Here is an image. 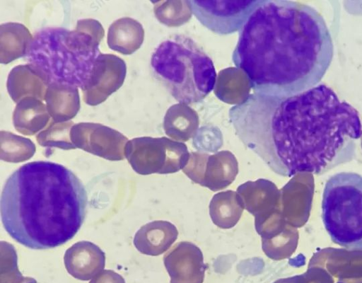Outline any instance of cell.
<instances>
[{"label": "cell", "instance_id": "obj_1", "mask_svg": "<svg viewBox=\"0 0 362 283\" xmlns=\"http://www.w3.org/2000/svg\"><path fill=\"white\" fill-rule=\"evenodd\" d=\"M228 117L243 143L289 177L349 162L362 136L358 111L325 84L283 98L253 92Z\"/></svg>", "mask_w": 362, "mask_h": 283}, {"label": "cell", "instance_id": "obj_2", "mask_svg": "<svg viewBox=\"0 0 362 283\" xmlns=\"http://www.w3.org/2000/svg\"><path fill=\"white\" fill-rule=\"evenodd\" d=\"M333 54L331 33L317 10L263 0L240 30L232 60L255 93L283 98L317 86Z\"/></svg>", "mask_w": 362, "mask_h": 283}, {"label": "cell", "instance_id": "obj_3", "mask_svg": "<svg viewBox=\"0 0 362 283\" xmlns=\"http://www.w3.org/2000/svg\"><path fill=\"white\" fill-rule=\"evenodd\" d=\"M88 196L79 178L63 165L27 163L6 180L1 218L8 235L35 250L54 248L72 239L81 227Z\"/></svg>", "mask_w": 362, "mask_h": 283}, {"label": "cell", "instance_id": "obj_4", "mask_svg": "<svg viewBox=\"0 0 362 283\" xmlns=\"http://www.w3.org/2000/svg\"><path fill=\"white\" fill-rule=\"evenodd\" d=\"M104 35L103 25L92 18L77 21L74 30L45 28L35 33L25 59L48 86L58 83L81 90L100 54Z\"/></svg>", "mask_w": 362, "mask_h": 283}, {"label": "cell", "instance_id": "obj_5", "mask_svg": "<svg viewBox=\"0 0 362 283\" xmlns=\"http://www.w3.org/2000/svg\"><path fill=\"white\" fill-rule=\"evenodd\" d=\"M151 66L179 103L202 102L214 89L216 71L211 57L192 38L175 35L153 51Z\"/></svg>", "mask_w": 362, "mask_h": 283}, {"label": "cell", "instance_id": "obj_6", "mask_svg": "<svg viewBox=\"0 0 362 283\" xmlns=\"http://www.w3.org/2000/svg\"><path fill=\"white\" fill-rule=\"evenodd\" d=\"M322 219L331 240L347 249H362V175L338 173L325 183Z\"/></svg>", "mask_w": 362, "mask_h": 283}, {"label": "cell", "instance_id": "obj_7", "mask_svg": "<svg viewBox=\"0 0 362 283\" xmlns=\"http://www.w3.org/2000/svg\"><path fill=\"white\" fill-rule=\"evenodd\" d=\"M183 142L165 137H141L129 140L124 155L132 169L140 175L168 174L182 170L189 158Z\"/></svg>", "mask_w": 362, "mask_h": 283}, {"label": "cell", "instance_id": "obj_8", "mask_svg": "<svg viewBox=\"0 0 362 283\" xmlns=\"http://www.w3.org/2000/svg\"><path fill=\"white\" fill-rule=\"evenodd\" d=\"M263 0L189 1L192 13L202 25L218 35L240 31Z\"/></svg>", "mask_w": 362, "mask_h": 283}, {"label": "cell", "instance_id": "obj_9", "mask_svg": "<svg viewBox=\"0 0 362 283\" xmlns=\"http://www.w3.org/2000/svg\"><path fill=\"white\" fill-rule=\"evenodd\" d=\"M182 172L194 183L216 192L229 186L238 173V163L229 151L214 154L191 152Z\"/></svg>", "mask_w": 362, "mask_h": 283}, {"label": "cell", "instance_id": "obj_10", "mask_svg": "<svg viewBox=\"0 0 362 283\" xmlns=\"http://www.w3.org/2000/svg\"><path fill=\"white\" fill-rule=\"evenodd\" d=\"M72 144L76 149L109 161H122L128 138L111 127L100 123L74 124L70 132Z\"/></svg>", "mask_w": 362, "mask_h": 283}, {"label": "cell", "instance_id": "obj_11", "mask_svg": "<svg viewBox=\"0 0 362 283\" xmlns=\"http://www.w3.org/2000/svg\"><path fill=\"white\" fill-rule=\"evenodd\" d=\"M125 62L112 54H100L96 59L87 84L81 89L83 100L91 106L103 103L123 84Z\"/></svg>", "mask_w": 362, "mask_h": 283}, {"label": "cell", "instance_id": "obj_12", "mask_svg": "<svg viewBox=\"0 0 362 283\" xmlns=\"http://www.w3.org/2000/svg\"><path fill=\"white\" fill-rule=\"evenodd\" d=\"M170 283H203L206 265L201 249L189 241L175 244L163 257Z\"/></svg>", "mask_w": 362, "mask_h": 283}, {"label": "cell", "instance_id": "obj_13", "mask_svg": "<svg viewBox=\"0 0 362 283\" xmlns=\"http://www.w3.org/2000/svg\"><path fill=\"white\" fill-rule=\"evenodd\" d=\"M236 192L242 204L255 216V221L280 211V194L276 185L267 179L247 181L239 185Z\"/></svg>", "mask_w": 362, "mask_h": 283}, {"label": "cell", "instance_id": "obj_14", "mask_svg": "<svg viewBox=\"0 0 362 283\" xmlns=\"http://www.w3.org/2000/svg\"><path fill=\"white\" fill-rule=\"evenodd\" d=\"M64 262L69 275L77 279L87 281L103 270L105 254L95 243L81 241L66 250Z\"/></svg>", "mask_w": 362, "mask_h": 283}, {"label": "cell", "instance_id": "obj_15", "mask_svg": "<svg viewBox=\"0 0 362 283\" xmlns=\"http://www.w3.org/2000/svg\"><path fill=\"white\" fill-rule=\"evenodd\" d=\"M178 231L168 221L156 220L142 226L135 233L133 243L142 254L157 256L167 251L177 240Z\"/></svg>", "mask_w": 362, "mask_h": 283}, {"label": "cell", "instance_id": "obj_16", "mask_svg": "<svg viewBox=\"0 0 362 283\" xmlns=\"http://www.w3.org/2000/svg\"><path fill=\"white\" fill-rule=\"evenodd\" d=\"M47 88L44 79L29 64L14 67L7 78L8 93L16 104L29 97L44 100Z\"/></svg>", "mask_w": 362, "mask_h": 283}, {"label": "cell", "instance_id": "obj_17", "mask_svg": "<svg viewBox=\"0 0 362 283\" xmlns=\"http://www.w3.org/2000/svg\"><path fill=\"white\" fill-rule=\"evenodd\" d=\"M45 100L47 111L55 122L70 121L80 110L78 88L63 84H50Z\"/></svg>", "mask_w": 362, "mask_h": 283}, {"label": "cell", "instance_id": "obj_18", "mask_svg": "<svg viewBox=\"0 0 362 283\" xmlns=\"http://www.w3.org/2000/svg\"><path fill=\"white\" fill-rule=\"evenodd\" d=\"M199 126V118L197 111L182 103L174 104L167 110L163 122L165 134L180 142L194 137Z\"/></svg>", "mask_w": 362, "mask_h": 283}, {"label": "cell", "instance_id": "obj_19", "mask_svg": "<svg viewBox=\"0 0 362 283\" xmlns=\"http://www.w3.org/2000/svg\"><path fill=\"white\" fill-rule=\"evenodd\" d=\"M144 40L142 25L129 17L116 20L108 28L107 43L109 48L122 54L128 55L136 52Z\"/></svg>", "mask_w": 362, "mask_h": 283}, {"label": "cell", "instance_id": "obj_20", "mask_svg": "<svg viewBox=\"0 0 362 283\" xmlns=\"http://www.w3.org/2000/svg\"><path fill=\"white\" fill-rule=\"evenodd\" d=\"M50 119L46 105L42 100L29 97L18 102L13 111V124L23 135L32 136L45 128Z\"/></svg>", "mask_w": 362, "mask_h": 283}, {"label": "cell", "instance_id": "obj_21", "mask_svg": "<svg viewBox=\"0 0 362 283\" xmlns=\"http://www.w3.org/2000/svg\"><path fill=\"white\" fill-rule=\"evenodd\" d=\"M33 39L30 30L24 25L8 22L0 25V62L8 64L25 57Z\"/></svg>", "mask_w": 362, "mask_h": 283}, {"label": "cell", "instance_id": "obj_22", "mask_svg": "<svg viewBox=\"0 0 362 283\" xmlns=\"http://www.w3.org/2000/svg\"><path fill=\"white\" fill-rule=\"evenodd\" d=\"M250 88L246 74L237 67H229L219 71L214 93L224 103L236 105L247 99Z\"/></svg>", "mask_w": 362, "mask_h": 283}, {"label": "cell", "instance_id": "obj_23", "mask_svg": "<svg viewBox=\"0 0 362 283\" xmlns=\"http://www.w3.org/2000/svg\"><path fill=\"white\" fill-rule=\"evenodd\" d=\"M244 207L238 193L226 190L215 194L209 203V214L218 227L228 229L240 220Z\"/></svg>", "mask_w": 362, "mask_h": 283}, {"label": "cell", "instance_id": "obj_24", "mask_svg": "<svg viewBox=\"0 0 362 283\" xmlns=\"http://www.w3.org/2000/svg\"><path fill=\"white\" fill-rule=\"evenodd\" d=\"M36 151L35 144L28 138L12 132H0V158L9 163H21L33 156Z\"/></svg>", "mask_w": 362, "mask_h": 283}, {"label": "cell", "instance_id": "obj_25", "mask_svg": "<svg viewBox=\"0 0 362 283\" xmlns=\"http://www.w3.org/2000/svg\"><path fill=\"white\" fill-rule=\"evenodd\" d=\"M153 4L156 18L166 26H180L191 19L192 11L189 1H160Z\"/></svg>", "mask_w": 362, "mask_h": 283}, {"label": "cell", "instance_id": "obj_26", "mask_svg": "<svg viewBox=\"0 0 362 283\" xmlns=\"http://www.w3.org/2000/svg\"><path fill=\"white\" fill-rule=\"evenodd\" d=\"M0 283H37L30 277H24L18 268V257L15 248L9 243H0Z\"/></svg>", "mask_w": 362, "mask_h": 283}, {"label": "cell", "instance_id": "obj_27", "mask_svg": "<svg viewBox=\"0 0 362 283\" xmlns=\"http://www.w3.org/2000/svg\"><path fill=\"white\" fill-rule=\"evenodd\" d=\"M72 121L55 122L51 121L49 126L37 136V143L44 147H54L64 150L76 149L71 141L70 132L74 126Z\"/></svg>", "mask_w": 362, "mask_h": 283}, {"label": "cell", "instance_id": "obj_28", "mask_svg": "<svg viewBox=\"0 0 362 283\" xmlns=\"http://www.w3.org/2000/svg\"><path fill=\"white\" fill-rule=\"evenodd\" d=\"M89 283H125V280L112 270H103L91 279Z\"/></svg>", "mask_w": 362, "mask_h": 283}, {"label": "cell", "instance_id": "obj_29", "mask_svg": "<svg viewBox=\"0 0 362 283\" xmlns=\"http://www.w3.org/2000/svg\"><path fill=\"white\" fill-rule=\"evenodd\" d=\"M274 283H288V279H278L276 280V282H274Z\"/></svg>", "mask_w": 362, "mask_h": 283}]
</instances>
